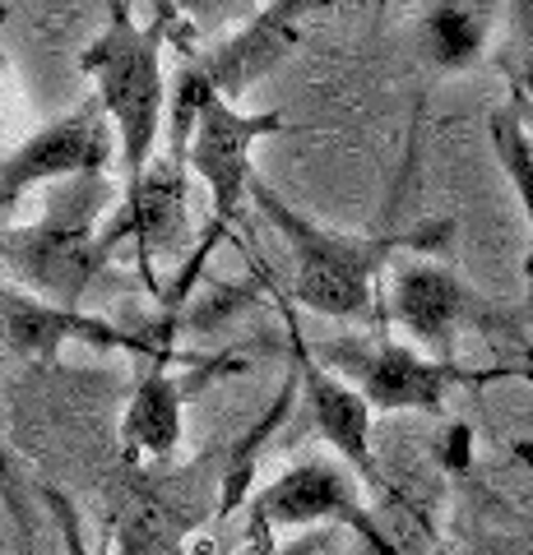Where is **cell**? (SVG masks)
<instances>
[{
  "mask_svg": "<svg viewBox=\"0 0 533 555\" xmlns=\"http://www.w3.org/2000/svg\"><path fill=\"white\" fill-rule=\"evenodd\" d=\"M251 199L261 204V214L292 250V297L316 315L376 320V328H385V315L376 310V278L399 259V250H436L450 236V222H422L413 232L376 236L330 232L320 222L302 218L297 208H288V199L274 195L265 181H251Z\"/></svg>",
  "mask_w": 533,
  "mask_h": 555,
  "instance_id": "1",
  "label": "cell"
},
{
  "mask_svg": "<svg viewBox=\"0 0 533 555\" xmlns=\"http://www.w3.org/2000/svg\"><path fill=\"white\" fill-rule=\"evenodd\" d=\"M172 14H177L172 5H153V20L140 28L130 20V5H107V28L79 56V69L98 83L93 98L112 116L116 139H122L126 190L144 181L163 130V38Z\"/></svg>",
  "mask_w": 533,
  "mask_h": 555,
  "instance_id": "2",
  "label": "cell"
},
{
  "mask_svg": "<svg viewBox=\"0 0 533 555\" xmlns=\"http://www.w3.org/2000/svg\"><path fill=\"white\" fill-rule=\"evenodd\" d=\"M112 199V185L102 171L79 177L61 199L47 204V218L33 228H0V273L20 278L28 297L47 306L79 310L93 278L112 269V250L102 246L93 228L102 204Z\"/></svg>",
  "mask_w": 533,
  "mask_h": 555,
  "instance_id": "3",
  "label": "cell"
},
{
  "mask_svg": "<svg viewBox=\"0 0 533 555\" xmlns=\"http://www.w3.org/2000/svg\"><path fill=\"white\" fill-rule=\"evenodd\" d=\"M312 352L325 371L348 379L371 403V412H445L450 389L510 379V366L464 371L459 361H436L413 343H394L385 328H376L371 338H325Z\"/></svg>",
  "mask_w": 533,
  "mask_h": 555,
  "instance_id": "4",
  "label": "cell"
},
{
  "mask_svg": "<svg viewBox=\"0 0 533 555\" xmlns=\"http://www.w3.org/2000/svg\"><path fill=\"white\" fill-rule=\"evenodd\" d=\"M385 324H399L404 334L436 361H455V343L459 328H483V334H515L502 306L483 301L478 292L464 283L450 264L436 259H394L390 264V306H385Z\"/></svg>",
  "mask_w": 533,
  "mask_h": 555,
  "instance_id": "5",
  "label": "cell"
},
{
  "mask_svg": "<svg viewBox=\"0 0 533 555\" xmlns=\"http://www.w3.org/2000/svg\"><path fill=\"white\" fill-rule=\"evenodd\" d=\"M288 116L283 112H232V102L214 98L210 107L200 112V126L191 139V163L214 190V222H210V241L218 232H228L237 218H242V199L251 190V149L269 134H283Z\"/></svg>",
  "mask_w": 533,
  "mask_h": 555,
  "instance_id": "6",
  "label": "cell"
},
{
  "mask_svg": "<svg viewBox=\"0 0 533 555\" xmlns=\"http://www.w3.org/2000/svg\"><path fill=\"white\" fill-rule=\"evenodd\" d=\"M251 524H255V532L306 528V524H348L381 555H394L385 546L381 528H376V518L363 509V495H357L348 473H343L339 463H325V459H306L297 467H288L274 486H265L251 505Z\"/></svg>",
  "mask_w": 533,
  "mask_h": 555,
  "instance_id": "7",
  "label": "cell"
},
{
  "mask_svg": "<svg viewBox=\"0 0 533 555\" xmlns=\"http://www.w3.org/2000/svg\"><path fill=\"white\" fill-rule=\"evenodd\" d=\"M65 343H89V347H107V352L167 361V343H149L140 334H126V328H112L107 320L84 315V310H61L38 297H24V292L0 287V352L51 366Z\"/></svg>",
  "mask_w": 533,
  "mask_h": 555,
  "instance_id": "8",
  "label": "cell"
},
{
  "mask_svg": "<svg viewBox=\"0 0 533 555\" xmlns=\"http://www.w3.org/2000/svg\"><path fill=\"white\" fill-rule=\"evenodd\" d=\"M102 102H84L71 116L51 120L47 130H38L0 163V214L24 199L33 185L61 181V177H93L98 167H107V130H102Z\"/></svg>",
  "mask_w": 533,
  "mask_h": 555,
  "instance_id": "9",
  "label": "cell"
},
{
  "mask_svg": "<svg viewBox=\"0 0 533 555\" xmlns=\"http://www.w3.org/2000/svg\"><path fill=\"white\" fill-rule=\"evenodd\" d=\"M292 343H297V379L306 393V422H312L325 444L353 467V477L367 486L371 495H390V477L376 463L371 449V403L357 393L348 379H339L334 371H325L312 343H302V334L292 328Z\"/></svg>",
  "mask_w": 533,
  "mask_h": 555,
  "instance_id": "10",
  "label": "cell"
},
{
  "mask_svg": "<svg viewBox=\"0 0 533 555\" xmlns=\"http://www.w3.org/2000/svg\"><path fill=\"white\" fill-rule=\"evenodd\" d=\"M122 241L140 246V264L149 278V264L186 241V171L172 167L167 158H153L140 185L126 190V204L107 228H102V246L116 250ZM153 287V278H149Z\"/></svg>",
  "mask_w": 533,
  "mask_h": 555,
  "instance_id": "11",
  "label": "cell"
},
{
  "mask_svg": "<svg viewBox=\"0 0 533 555\" xmlns=\"http://www.w3.org/2000/svg\"><path fill=\"white\" fill-rule=\"evenodd\" d=\"M312 10V5H297V0H279V5H269L261 10L255 20L242 28V33H232V38H223L218 47L210 51H200V69L210 75L214 83V93L228 102L237 98L242 89H251L255 79L265 75V69L279 65L292 42L302 38V14Z\"/></svg>",
  "mask_w": 533,
  "mask_h": 555,
  "instance_id": "12",
  "label": "cell"
},
{
  "mask_svg": "<svg viewBox=\"0 0 533 555\" xmlns=\"http://www.w3.org/2000/svg\"><path fill=\"white\" fill-rule=\"evenodd\" d=\"M181 444V385L167 375L163 361H149L140 385L130 393V408L122 416V449L126 459L167 463Z\"/></svg>",
  "mask_w": 533,
  "mask_h": 555,
  "instance_id": "13",
  "label": "cell"
},
{
  "mask_svg": "<svg viewBox=\"0 0 533 555\" xmlns=\"http://www.w3.org/2000/svg\"><path fill=\"white\" fill-rule=\"evenodd\" d=\"M492 5H427L422 10V51L436 69H464L483 56L492 33Z\"/></svg>",
  "mask_w": 533,
  "mask_h": 555,
  "instance_id": "14",
  "label": "cell"
},
{
  "mask_svg": "<svg viewBox=\"0 0 533 555\" xmlns=\"http://www.w3.org/2000/svg\"><path fill=\"white\" fill-rule=\"evenodd\" d=\"M487 130H492L496 163H502L506 181L515 185V199H520L524 218H529V259H524V273L533 278V134H529V126L520 120V112H515L510 102L492 112Z\"/></svg>",
  "mask_w": 533,
  "mask_h": 555,
  "instance_id": "15",
  "label": "cell"
},
{
  "mask_svg": "<svg viewBox=\"0 0 533 555\" xmlns=\"http://www.w3.org/2000/svg\"><path fill=\"white\" fill-rule=\"evenodd\" d=\"M42 500H47L51 518H56L61 551H65V555H93V551H89V542H84V528H79V509H75V500H71V495H61V491H42Z\"/></svg>",
  "mask_w": 533,
  "mask_h": 555,
  "instance_id": "16",
  "label": "cell"
},
{
  "mask_svg": "<svg viewBox=\"0 0 533 555\" xmlns=\"http://www.w3.org/2000/svg\"><path fill=\"white\" fill-rule=\"evenodd\" d=\"M0 495H5L14 524L24 528V481H20V463H14V454H10L5 430H0Z\"/></svg>",
  "mask_w": 533,
  "mask_h": 555,
  "instance_id": "17",
  "label": "cell"
},
{
  "mask_svg": "<svg viewBox=\"0 0 533 555\" xmlns=\"http://www.w3.org/2000/svg\"><path fill=\"white\" fill-rule=\"evenodd\" d=\"M510 107H515V112H520V120H524V126H529V134H533V107H529V102H520V98H510Z\"/></svg>",
  "mask_w": 533,
  "mask_h": 555,
  "instance_id": "18",
  "label": "cell"
},
{
  "mask_svg": "<svg viewBox=\"0 0 533 555\" xmlns=\"http://www.w3.org/2000/svg\"><path fill=\"white\" fill-rule=\"evenodd\" d=\"M533 357V352H529ZM510 379H529V385H533V361H529V366H510Z\"/></svg>",
  "mask_w": 533,
  "mask_h": 555,
  "instance_id": "19",
  "label": "cell"
},
{
  "mask_svg": "<svg viewBox=\"0 0 533 555\" xmlns=\"http://www.w3.org/2000/svg\"><path fill=\"white\" fill-rule=\"evenodd\" d=\"M5 14H10V10H5V5H0V20H5Z\"/></svg>",
  "mask_w": 533,
  "mask_h": 555,
  "instance_id": "20",
  "label": "cell"
}]
</instances>
